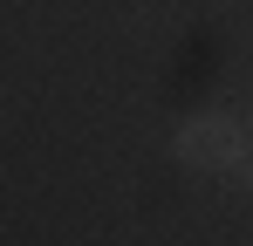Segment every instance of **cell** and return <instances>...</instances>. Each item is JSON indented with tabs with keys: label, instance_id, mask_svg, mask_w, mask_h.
Returning a JSON list of instances; mask_svg holds the SVG:
<instances>
[{
	"label": "cell",
	"instance_id": "3",
	"mask_svg": "<svg viewBox=\"0 0 253 246\" xmlns=\"http://www.w3.org/2000/svg\"><path fill=\"white\" fill-rule=\"evenodd\" d=\"M247 137H253V110H247Z\"/></svg>",
	"mask_w": 253,
	"mask_h": 246
},
{
	"label": "cell",
	"instance_id": "2",
	"mask_svg": "<svg viewBox=\"0 0 253 246\" xmlns=\"http://www.w3.org/2000/svg\"><path fill=\"white\" fill-rule=\"evenodd\" d=\"M233 171H240V178H247V192H253V158H240V164H233Z\"/></svg>",
	"mask_w": 253,
	"mask_h": 246
},
{
	"label": "cell",
	"instance_id": "1",
	"mask_svg": "<svg viewBox=\"0 0 253 246\" xmlns=\"http://www.w3.org/2000/svg\"><path fill=\"white\" fill-rule=\"evenodd\" d=\"M178 158L192 171H226V164L247 158V123L219 117V110H199V117L178 123Z\"/></svg>",
	"mask_w": 253,
	"mask_h": 246
}]
</instances>
